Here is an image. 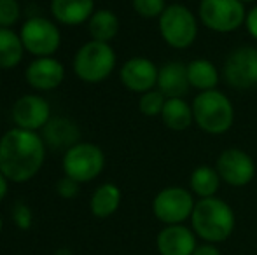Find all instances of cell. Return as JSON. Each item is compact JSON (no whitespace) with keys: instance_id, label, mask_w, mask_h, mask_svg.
<instances>
[{"instance_id":"cell-31","label":"cell","mask_w":257,"mask_h":255,"mask_svg":"<svg viewBox=\"0 0 257 255\" xmlns=\"http://www.w3.org/2000/svg\"><path fill=\"white\" fill-rule=\"evenodd\" d=\"M193 255H220V252L215 245H212V243H205V245L196 246V250H194Z\"/></svg>"},{"instance_id":"cell-2","label":"cell","mask_w":257,"mask_h":255,"mask_svg":"<svg viewBox=\"0 0 257 255\" xmlns=\"http://www.w3.org/2000/svg\"><path fill=\"white\" fill-rule=\"evenodd\" d=\"M191 224L196 236L205 239L206 243H222L233 234L234 224V211L226 201L220 197H205L196 201Z\"/></svg>"},{"instance_id":"cell-7","label":"cell","mask_w":257,"mask_h":255,"mask_svg":"<svg viewBox=\"0 0 257 255\" xmlns=\"http://www.w3.org/2000/svg\"><path fill=\"white\" fill-rule=\"evenodd\" d=\"M105 166V154L95 143L79 142L63 156V171L67 177L86 184L98 177Z\"/></svg>"},{"instance_id":"cell-10","label":"cell","mask_w":257,"mask_h":255,"mask_svg":"<svg viewBox=\"0 0 257 255\" xmlns=\"http://www.w3.org/2000/svg\"><path fill=\"white\" fill-rule=\"evenodd\" d=\"M222 77L234 89L257 88V49L241 46L231 51L224 62Z\"/></svg>"},{"instance_id":"cell-26","label":"cell","mask_w":257,"mask_h":255,"mask_svg":"<svg viewBox=\"0 0 257 255\" xmlns=\"http://www.w3.org/2000/svg\"><path fill=\"white\" fill-rule=\"evenodd\" d=\"M132 6L135 13L140 18H146V20H154V18L159 20V16L168 7L166 0H132Z\"/></svg>"},{"instance_id":"cell-9","label":"cell","mask_w":257,"mask_h":255,"mask_svg":"<svg viewBox=\"0 0 257 255\" xmlns=\"http://www.w3.org/2000/svg\"><path fill=\"white\" fill-rule=\"evenodd\" d=\"M21 42L25 46V51L34 55L35 58H44L56 53L61 42V34L58 27L48 18L35 16L25 21L20 32Z\"/></svg>"},{"instance_id":"cell-3","label":"cell","mask_w":257,"mask_h":255,"mask_svg":"<svg viewBox=\"0 0 257 255\" xmlns=\"http://www.w3.org/2000/svg\"><path fill=\"white\" fill-rule=\"evenodd\" d=\"M194 124L208 135H224L234 123L233 102L219 89L198 93L193 100Z\"/></svg>"},{"instance_id":"cell-4","label":"cell","mask_w":257,"mask_h":255,"mask_svg":"<svg viewBox=\"0 0 257 255\" xmlns=\"http://www.w3.org/2000/svg\"><path fill=\"white\" fill-rule=\"evenodd\" d=\"M198 14L182 4H172L159 16L158 27L161 39L172 49H187L196 42L200 23Z\"/></svg>"},{"instance_id":"cell-19","label":"cell","mask_w":257,"mask_h":255,"mask_svg":"<svg viewBox=\"0 0 257 255\" xmlns=\"http://www.w3.org/2000/svg\"><path fill=\"white\" fill-rule=\"evenodd\" d=\"M220 77H222V74H220L219 68L210 62V60L196 58V60H193V62L187 63V79H189V86L193 89H198L200 93L217 89Z\"/></svg>"},{"instance_id":"cell-12","label":"cell","mask_w":257,"mask_h":255,"mask_svg":"<svg viewBox=\"0 0 257 255\" xmlns=\"http://www.w3.org/2000/svg\"><path fill=\"white\" fill-rule=\"evenodd\" d=\"M13 121L16 128L35 131L39 128H44L51 119V107L42 96L25 95L18 98L13 105Z\"/></svg>"},{"instance_id":"cell-16","label":"cell","mask_w":257,"mask_h":255,"mask_svg":"<svg viewBox=\"0 0 257 255\" xmlns=\"http://www.w3.org/2000/svg\"><path fill=\"white\" fill-rule=\"evenodd\" d=\"M156 89H159L166 98H184V95L191 89L187 79V65L182 62H168L161 65Z\"/></svg>"},{"instance_id":"cell-15","label":"cell","mask_w":257,"mask_h":255,"mask_svg":"<svg viewBox=\"0 0 257 255\" xmlns=\"http://www.w3.org/2000/svg\"><path fill=\"white\" fill-rule=\"evenodd\" d=\"M65 79V68L51 56L34 60L27 68V81L39 91H51L58 88Z\"/></svg>"},{"instance_id":"cell-23","label":"cell","mask_w":257,"mask_h":255,"mask_svg":"<svg viewBox=\"0 0 257 255\" xmlns=\"http://www.w3.org/2000/svg\"><path fill=\"white\" fill-rule=\"evenodd\" d=\"M88 30L93 41L107 42L108 44L119 32V18L115 16V13H112L108 9L95 11L88 21Z\"/></svg>"},{"instance_id":"cell-14","label":"cell","mask_w":257,"mask_h":255,"mask_svg":"<svg viewBox=\"0 0 257 255\" xmlns=\"http://www.w3.org/2000/svg\"><path fill=\"white\" fill-rule=\"evenodd\" d=\"M161 255H193L196 250V232L182 224L166 225L156 239Z\"/></svg>"},{"instance_id":"cell-30","label":"cell","mask_w":257,"mask_h":255,"mask_svg":"<svg viewBox=\"0 0 257 255\" xmlns=\"http://www.w3.org/2000/svg\"><path fill=\"white\" fill-rule=\"evenodd\" d=\"M245 28L250 34L252 39L257 41V6L252 7L250 11H247V18H245Z\"/></svg>"},{"instance_id":"cell-29","label":"cell","mask_w":257,"mask_h":255,"mask_svg":"<svg viewBox=\"0 0 257 255\" xmlns=\"http://www.w3.org/2000/svg\"><path fill=\"white\" fill-rule=\"evenodd\" d=\"M79 185L81 184H79L77 180H74V178H70V177L65 175L63 178L58 180L56 191L61 197H65V199H74V197L79 194Z\"/></svg>"},{"instance_id":"cell-24","label":"cell","mask_w":257,"mask_h":255,"mask_svg":"<svg viewBox=\"0 0 257 255\" xmlns=\"http://www.w3.org/2000/svg\"><path fill=\"white\" fill-rule=\"evenodd\" d=\"M25 46L11 28H0V68H14L23 60Z\"/></svg>"},{"instance_id":"cell-18","label":"cell","mask_w":257,"mask_h":255,"mask_svg":"<svg viewBox=\"0 0 257 255\" xmlns=\"http://www.w3.org/2000/svg\"><path fill=\"white\" fill-rule=\"evenodd\" d=\"M51 13L61 25H81L95 13V0H53Z\"/></svg>"},{"instance_id":"cell-8","label":"cell","mask_w":257,"mask_h":255,"mask_svg":"<svg viewBox=\"0 0 257 255\" xmlns=\"http://www.w3.org/2000/svg\"><path fill=\"white\" fill-rule=\"evenodd\" d=\"M194 204L196 201L193 197V192L179 187V185H173V187H166L156 194L153 201V211L154 217L165 225H175L191 218Z\"/></svg>"},{"instance_id":"cell-28","label":"cell","mask_w":257,"mask_h":255,"mask_svg":"<svg viewBox=\"0 0 257 255\" xmlns=\"http://www.w3.org/2000/svg\"><path fill=\"white\" fill-rule=\"evenodd\" d=\"M13 220L18 227L23 229V231H27V229L32 227L34 215H32V210L27 206V204L18 203V204H14V208H13Z\"/></svg>"},{"instance_id":"cell-1","label":"cell","mask_w":257,"mask_h":255,"mask_svg":"<svg viewBox=\"0 0 257 255\" xmlns=\"http://www.w3.org/2000/svg\"><path fill=\"white\" fill-rule=\"evenodd\" d=\"M44 157V140L35 131L13 128L0 138V171L11 182L21 184L34 178Z\"/></svg>"},{"instance_id":"cell-33","label":"cell","mask_w":257,"mask_h":255,"mask_svg":"<svg viewBox=\"0 0 257 255\" xmlns=\"http://www.w3.org/2000/svg\"><path fill=\"white\" fill-rule=\"evenodd\" d=\"M54 255H74V253H72V250H68V248H60Z\"/></svg>"},{"instance_id":"cell-20","label":"cell","mask_w":257,"mask_h":255,"mask_svg":"<svg viewBox=\"0 0 257 255\" xmlns=\"http://www.w3.org/2000/svg\"><path fill=\"white\" fill-rule=\"evenodd\" d=\"M159 117L163 124L172 131H186L194 124L193 105L184 98H166L165 109Z\"/></svg>"},{"instance_id":"cell-21","label":"cell","mask_w":257,"mask_h":255,"mask_svg":"<svg viewBox=\"0 0 257 255\" xmlns=\"http://www.w3.org/2000/svg\"><path fill=\"white\" fill-rule=\"evenodd\" d=\"M119 204H121V189L115 184H102L95 191L89 201V210L95 217L107 218L117 211Z\"/></svg>"},{"instance_id":"cell-6","label":"cell","mask_w":257,"mask_h":255,"mask_svg":"<svg viewBox=\"0 0 257 255\" xmlns=\"http://www.w3.org/2000/svg\"><path fill=\"white\" fill-rule=\"evenodd\" d=\"M198 18L208 30L231 34L245 25L247 11L241 0H200Z\"/></svg>"},{"instance_id":"cell-11","label":"cell","mask_w":257,"mask_h":255,"mask_svg":"<svg viewBox=\"0 0 257 255\" xmlns=\"http://www.w3.org/2000/svg\"><path fill=\"white\" fill-rule=\"evenodd\" d=\"M215 170L220 180L231 187H245L255 177V163L252 156L236 147H231L219 154Z\"/></svg>"},{"instance_id":"cell-17","label":"cell","mask_w":257,"mask_h":255,"mask_svg":"<svg viewBox=\"0 0 257 255\" xmlns=\"http://www.w3.org/2000/svg\"><path fill=\"white\" fill-rule=\"evenodd\" d=\"M44 142L54 149H72L79 143L81 138V129L74 121L67 117H53L44 128Z\"/></svg>"},{"instance_id":"cell-13","label":"cell","mask_w":257,"mask_h":255,"mask_svg":"<svg viewBox=\"0 0 257 255\" xmlns=\"http://www.w3.org/2000/svg\"><path fill=\"white\" fill-rule=\"evenodd\" d=\"M158 72L159 68L149 58L135 56V58H130L128 62L122 65L119 77H121V82L126 89L144 95V93L156 88V84H158Z\"/></svg>"},{"instance_id":"cell-25","label":"cell","mask_w":257,"mask_h":255,"mask_svg":"<svg viewBox=\"0 0 257 255\" xmlns=\"http://www.w3.org/2000/svg\"><path fill=\"white\" fill-rule=\"evenodd\" d=\"M166 96L163 95L159 89H151V91L140 95L139 100V110L147 117H158L161 116L163 109H165Z\"/></svg>"},{"instance_id":"cell-27","label":"cell","mask_w":257,"mask_h":255,"mask_svg":"<svg viewBox=\"0 0 257 255\" xmlns=\"http://www.w3.org/2000/svg\"><path fill=\"white\" fill-rule=\"evenodd\" d=\"M21 16L18 0H0V28H11Z\"/></svg>"},{"instance_id":"cell-32","label":"cell","mask_w":257,"mask_h":255,"mask_svg":"<svg viewBox=\"0 0 257 255\" xmlns=\"http://www.w3.org/2000/svg\"><path fill=\"white\" fill-rule=\"evenodd\" d=\"M7 191H9V178L0 171V201L7 196Z\"/></svg>"},{"instance_id":"cell-34","label":"cell","mask_w":257,"mask_h":255,"mask_svg":"<svg viewBox=\"0 0 257 255\" xmlns=\"http://www.w3.org/2000/svg\"><path fill=\"white\" fill-rule=\"evenodd\" d=\"M2 229H4V220H2V217H0V232H2Z\"/></svg>"},{"instance_id":"cell-35","label":"cell","mask_w":257,"mask_h":255,"mask_svg":"<svg viewBox=\"0 0 257 255\" xmlns=\"http://www.w3.org/2000/svg\"><path fill=\"white\" fill-rule=\"evenodd\" d=\"M243 4H250V2H255V0H241Z\"/></svg>"},{"instance_id":"cell-22","label":"cell","mask_w":257,"mask_h":255,"mask_svg":"<svg viewBox=\"0 0 257 255\" xmlns=\"http://www.w3.org/2000/svg\"><path fill=\"white\" fill-rule=\"evenodd\" d=\"M220 177L217 173L215 166H210V164H201L193 170L189 177V187L191 192L196 194L200 199L205 197H213L220 187Z\"/></svg>"},{"instance_id":"cell-5","label":"cell","mask_w":257,"mask_h":255,"mask_svg":"<svg viewBox=\"0 0 257 255\" xmlns=\"http://www.w3.org/2000/svg\"><path fill=\"white\" fill-rule=\"evenodd\" d=\"M115 51L110 44L98 41H89L75 53L74 58V72L81 81L96 84L102 82L112 70L115 68Z\"/></svg>"}]
</instances>
